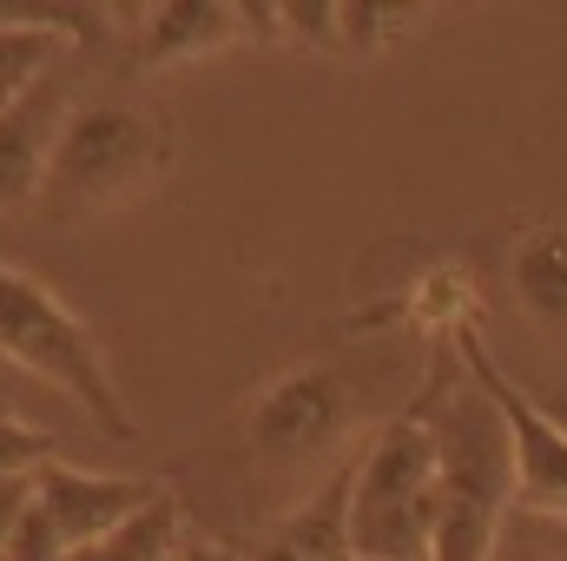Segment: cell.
Masks as SVG:
<instances>
[{"mask_svg":"<svg viewBox=\"0 0 567 561\" xmlns=\"http://www.w3.org/2000/svg\"><path fill=\"white\" fill-rule=\"evenodd\" d=\"M435 536L429 561H495L502 522L515 509V442L495 397L468 377H449V357L435 350Z\"/></svg>","mask_w":567,"mask_h":561,"instance_id":"1","label":"cell"},{"mask_svg":"<svg viewBox=\"0 0 567 561\" xmlns=\"http://www.w3.org/2000/svg\"><path fill=\"white\" fill-rule=\"evenodd\" d=\"M178 159L172 126L133 106V100H80L53 140L47 159V185H40V212L53 225L73 218H100L126 198H140L145 185H158V172Z\"/></svg>","mask_w":567,"mask_h":561,"instance_id":"2","label":"cell"},{"mask_svg":"<svg viewBox=\"0 0 567 561\" xmlns=\"http://www.w3.org/2000/svg\"><path fill=\"white\" fill-rule=\"evenodd\" d=\"M435 370L423 397L390 417L363 449L350 476V549L357 561H429L435 536Z\"/></svg>","mask_w":567,"mask_h":561,"instance_id":"3","label":"cell"},{"mask_svg":"<svg viewBox=\"0 0 567 561\" xmlns=\"http://www.w3.org/2000/svg\"><path fill=\"white\" fill-rule=\"evenodd\" d=\"M0 357L20 364L27 377L66 390L113 442H133L140 436V422H133L120 384H113V370H106L100 337L33 278V272H20V265H0Z\"/></svg>","mask_w":567,"mask_h":561,"instance_id":"4","label":"cell"},{"mask_svg":"<svg viewBox=\"0 0 567 561\" xmlns=\"http://www.w3.org/2000/svg\"><path fill=\"white\" fill-rule=\"evenodd\" d=\"M455 350H462V370L495 397V410L508 422V442H515V509L528 522H567V429L548 417L542 397H528L475 330H455Z\"/></svg>","mask_w":567,"mask_h":561,"instance_id":"5","label":"cell"},{"mask_svg":"<svg viewBox=\"0 0 567 561\" xmlns=\"http://www.w3.org/2000/svg\"><path fill=\"white\" fill-rule=\"evenodd\" d=\"M357 422L350 404V384L323 364H303V370H284L258 390L251 404V442L265 462H310V456H330Z\"/></svg>","mask_w":567,"mask_h":561,"instance_id":"6","label":"cell"},{"mask_svg":"<svg viewBox=\"0 0 567 561\" xmlns=\"http://www.w3.org/2000/svg\"><path fill=\"white\" fill-rule=\"evenodd\" d=\"M165 496L158 476H100V469H80L66 456H53L40 476H33V502L47 509L53 536L66 549H86L100 536H113L120 522H133L140 509H152Z\"/></svg>","mask_w":567,"mask_h":561,"instance_id":"7","label":"cell"},{"mask_svg":"<svg viewBox=\"0 0 567 561\" xmlns=\"http://www.w3.org/2000/svg\"><path fill=\"white\" fill-rule=\"evenodd\" d=\"M73 53L53 60L7 113H0V212L13 205H40V185H47V159H53V140L73 113Z\"/></svg>","mask_w":567,"mask_h":561,"instance_id":"8","label":"cell"},{"mask_svg":"<svg viewBox=\"0 0 567 561\" xmlns=\"http://www.w3.org/2000/svg\"><path fill=\"white\" fill-rule=\"evenodd\" d=\"M350 476H357V456H343L330 482H317L290 516H278L245 561H357V549H350Z\"/></svg>","mask_w":567,"mask_h":561,"instance_id":"9","label":"cell"},{"mask_svg":"<svg viewBox=\"0 0 567 561\" xmlns=\"http://www.w3.org/2000/svg\"><path fill=\"white\" fill-rule=\"evenodd\" d=\"M238 33H245V7H225V0H158V7H145L140 60L145 67L198 60V53L231 47Z\"/></svg>","mask_w":567,"mask_h":561,"instance_id":"10","label":"cell"},{"mask_svg":"<svg viewBox=\"0 0 567 561\" xmlns=\"http://www.w3.org/2000/svg\"><path fill=\"white\" fill-rule=\"evenodd\" d=\"M515 297L542 317V324H567V225H542L515 245Z\"/></svg>","mask_w":567,"mask_h":561,"instance_id":"11","label":"cell"},{"mask_svg":"<svg viewBox=\"0 0 567 561\" xmlns=\"http://www.w3.org/2000/svg\"><path fill=\"white\" fill-rule=\"evenodd\" d=\"M178 536H185V516H178V502H172V489L140 509L133 522H120L113 536H100V542H86V549H66L60 561H172L178 555Z\"/></svg>","mask_w":567,"mask_h":561,"instance_id":"12","label":"cell"},{"mask_svg":"<svg viewBox=\"0 0 567 561\" xmlns=\"http://www.w3.org/2000/svg\"><path fill=\"white\" fill-rule=\"evenodd\" d=\"M73 53V40H60V33H47V27H7L0 20V113L53 67V60H66Z\"/></svg>","mask_w":567,"mask_h":561,"instance_id":"13","label":"cell"},{"mask_svg":"<svg viewBox=\"0 0 567 561\" xmlns=\"http://www.w3.org/2000/svg\"><path fill=\"white\" fill-rule=\"evenodd\" d=\"M53 462V436L20 417H0V482H27Z\"/></svg>","mask_w":567,"mask_h":561,"instance_id":"14","label":"cell"},{"mask_svg":"<svg viewBox=\"0 0 567 561\" xmlns=\"http://www.w3.org/2000/svg\"><path fill=\"white\" fill-rule=\"evenodd\" d=\"M0 549H7V561H60V555H66V542L53 536V522H47V509H40V502H27V509H20V522H13V536H7Z\"/></svg>","mask_w":567,"mask_h":561,"instance_id":"15","label":"cell"},{"mask_svg":"<svg viewBox=\"0 0 567 561\" xmlns=\"http://www.w3.org/2000/svg\"><path fill=\"white\" fill-rule=\"evenodd\" d=\"M27 502H33V476H27V482H0V542L13 536V522H20Z\"/></svg>","mask_w":567,"mask_h":561,"instance_id":"16","label":"cell"},{"mask_svg":"<svg viewBox=\"0 0 567 561\" xmlns=\"http://www.w3.org/2000/svg\"><path fill=\"white\" fill-rule=\"evenodd\" d=\"M495 561H567V555H548V549H528V542H502Z\"/></svg>","mask_w":567,"mask_h":561,"instance_id":"17","label":"cell"},{"mask_svg":"<svg viewBox=\"0 0 567 561\" xmlns=\"http://www.w3.org/2000/svg\"><path fill=\"white\" fill-rule=\"evenodd\" d=\"M172 561H231L225 549H212V542H178V555Z\"/></svg>","mask_w":567,"mask_h":561,"instance_id":"18","label":"cell"},{"mask_svg":"<svg viewBox=\"0 0 567 561\" xmlns=\"http://www.w3.org/2000/svg\"><path fill=\"white\" fill-rule=\"evenodd\" d=\"M542 404H548V417H555V422L567 429V397H542Z\"/></svg>","mask_w":567,"mask_h":561,"instance_id":"19","label":"cell"}]
</instances>
